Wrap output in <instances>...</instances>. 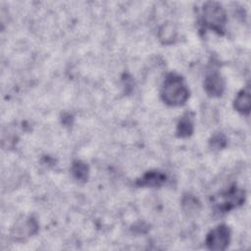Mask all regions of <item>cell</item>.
Segmentation results:
<instances>
[{
  "label": "cell",
  "mask_w": 251,
  "mask_h": 251,
  "mask_svg": "<svg viewBox=\"0 0 251 251\" xmlns=\"http://www.w3.org/2000/svg\"><path fill=\"white\" fill-rule=\"evenodd\" d=\"M161 97L170 106H182L189 97V90L180 75L171 73L163 82Z\"/></svg>",
  "instance_id": "1"
},
{
  "label": "cell",
  "mask_w": 251,
  "mask_h": 251,
  "mask_svg": "<svg viewBox=\"0 0 251 251\" xmlns=\"http://www.w3.org/2000/svg\"><path fill=\"white\" fill-rule=\"evenodd\" d=\"M202 24L218 33H223L226 21V15L223 6L215 1L206 2L201 12Z\"/></svg>",
  "instance_id": "2"
},
{
  "label": "cell",
  "mask_w": 251,
  "mask_h": 251,
  "mask_svg": "<svg viewBox=\"0 0 251 251\" xmlns=\"http://www.w3.org/2000/svg\"><path fill=\"white\" fill-rule=\"evenodd\" d=\"M244 201L245 191L236 186H232L227 191L221 193L215 199V205L219 211L226 212L240 206Z\"/></svg>",
  "instance_id": "3"
},
{
  "label": "cell",
  "mask_w": 251,
  "mask_h": 251,
  "mask_svg": "<svg viewBox=\"0 0 251 251\" xmlns=\"http://www.w3.org/2000/svg\"><path fill=\"white\" fill-rule=\"evenodd\" d=\"M230 241V230L227 226L220 225L213 228L206 237L205 243L210 250H225Z\"/></svg>",
  "instance_id": "4"
},
{
  "label": "cell",
  "mask_w": 251,
  "mask_h": 251,
  "mask_svg": "<svg viewBox=\"0 0 251 251\" xmlns=\"http://www.w3.org/2000/svg\"><path fill=\"white\" fill-rule=\"evenodd\" d=\"M204 87L209 96L219 97L225 90L224 78L218 72H211L205 77Z\"/></svg>",
  "instance_id": "5"
},
{
  "label": "cell",
  "mask_w": 251,
  "mask_h": 251,
  "mask_svg": "<svg viewBox=\"0 0 251 251\" xmlns=\"http://www.w3.org/2000/svg\"><path fill=\"white\" fill-rule=\"evenodd\" d=\"M166 176L159 171H149L144 174L136 183L139 186H149V187H158L161 186L166 181Z\"/></svg>",
  "instance_id": "6"
},
{
  "label": "cell",
  "mask_w": 251,
  "mask_h": 251,
  "mask_svg": "<svg viewBox=\"0 0 251 251\" xmlns=\"http://www.w3.org/2000/svg\"><path fill=\"white\" fill-rule=\"evenodd\" d=\"M233 107L237 112L241 114H249L251 108V99L248 89H242L237 93L233 102Z\"/></svg>",
  "instance_id": "7"
},
{
  "label": "cell",
  "mask_w": 251,
  "mask_h": 251,
  "mask_svg": "<svg viewBox=\"0 0 251 251\" xmlns=\"http://www.w3.org/2000/svg\"><path fill=\"white\" fill-rule=\"evenodd\" d=\"M193 132V122L190 113L184 114L177 123L176 134L179 137H188Z\"/></svg>",
  "instance_id": "8"
},
{
  "label": "cell",
  "mask_w": 251,
  "mask_h": 251,
  "mask_svg": "<svg viewBox=\"0 0 251 251\" xmlns=\"http://www.w3.org/2000/svg\"><path fill=\"white\" fill-rule=\"evenodd\" d=\"M72 173L75 179L84 182L88 178V167L85 163L81 161H75L72 166Z\"/></svg>",
  "instance_id": "9"
},
{
  "label": "cell",
  "mask_w": 251,
  "mask_h": 251,
  "mask_svg": "<svg viewBox=\"0 0 251 251\" xmlns=\"http://www.w3.org/2000/svg\"><path fill=\"white\" fill-rule=\"evenodd\" d=\"M176 36V31L172 25H164L160 29V38L165 43L172 42Z\"/></svg>",
  "instance_id": "10"
},
{
  "label": "cell",
  "mask_w": 251,
  "mask_h": 251,
  "mask_svg": "<svg viewBox=\"0 0 251 251\" xmlns=\"http://www.w3.org/2000/svg\"><path fill=\"white\" fill-rule=\"evenodd\" d=\"M182 206L187 212H197L200 207V203L192 195H185L182 199Z\"/></svg>",
  "instance_id": "11"
},
{
  "label": "cell",
  "mask_w": 251,
  "mask_h": 251,
  "mask_svg": "<svg viewBox=\"0 0 251 251\" xmlns=\"http://www.w3.org/2000/svg\"><path fill=\"white\" fill-rule=\"evenodd\" d=\"M226 140L224 134L217 133L210 139V145L215 149H221L226 145Z\"/></svg>",
  "instance_id": "12"
}]
</instances>
